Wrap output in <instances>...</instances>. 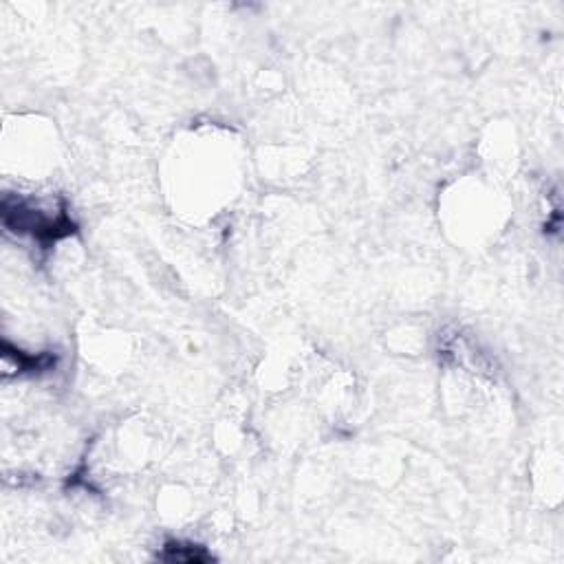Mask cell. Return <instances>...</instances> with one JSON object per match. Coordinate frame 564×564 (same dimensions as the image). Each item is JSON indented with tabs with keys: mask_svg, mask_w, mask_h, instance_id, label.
<instances>
[{
	"mask_svg": "<svg viewBox=\"0 0 564 564\" xmlns=\"http://www.w3.org/2000/svg\"><path fill=\"white\" fill-rule=\"evenodd\" d=\"M3 216L7 227H16V232H29L34 234L40 243H56L58 238H64L75 232V225L67 216H58L51 219L47 212H40L29 208V205L16 201V205L5 199L3 203Z\"/></svg>",
	"mask_w": 564,
	"mask_h": 564,
	"instance_id": "cell-1",
	"label": "cell"
},
{
	"mask_svg": "<svg viewBox=\"0 0 564 564\" xmlns=\"http://www.w3.org/2000/svg\"><path fill=\"white\" fill-rule=\"evenodd\" d=\"M161 560L168 562H210L214 560L212 553L197 545H186V542H166L164 551L159 553Z\"/></svg>",
	"mask_w": 564,
	"mask_h": 564,
	"instance_id": "cell-2",
	"label": "cell"
}]
</instances>
